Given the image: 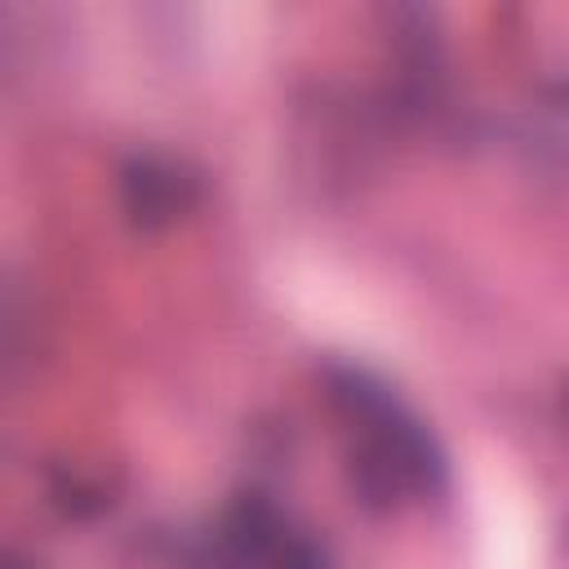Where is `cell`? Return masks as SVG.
I'll return each instance as SVG.
<instances>
[{
	"mask_svg": "<svg viewBox=\"0 0 569 569\" xmlns=\"http://www.w3.org/2000/svg\"><path fill=\"white\" fill-rule=\"evenodd\" d=\"M9 569H27V565H18V560H9Z\"/></svg>",
	"mask_w": 569,
	"mask_h": 569,
	"instance_id": "cell-2",
	"label": "cell"
},
{
	"mask_svg": "<svg viewBox=\"0 0 569 569\" xmlns=\"http://www.w3.org/2000/svg\"><path fill=\"white\" fill-rule=\"evenodd\" d=\"M120 200L133 227H164L191 204V178L164 160H133L120 173Z\"/></svg>",
	"mask_w": 569,
	"mask_h": 569,
	"instance_id": "cell-1",
	"label": "cell"
}]
</instances>
